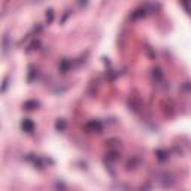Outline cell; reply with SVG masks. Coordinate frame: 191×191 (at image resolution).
<instances>
[{"instance_id": "6da1fadb", "label": "cell", "mask_w": 191, "mask_h": 191, "mask_svg": "<svg viewBox=\"0 0 191 191\" xmlns=\"http://www.w3.org/2000/svg\"><path fill=\"white\" fill-rule=\"evenodd\" d=\"M23 128H24V131H33V128H35V124L30 121V119H24L23 121Z\"/></svg>"}, {"instance_id": "7a4b0ae2", "label": "cell", "mask_w": 191, "mask_h": 191, "mask_svg": "<svg viewBox=\"0 0 191 191\" xmlns=\"http://www.w3.org/2000/svg\"><path fill=\"white\" fill-rule=\"evenodd\" d=\"M87 127H88V128H91V127H93V130H94V131H96V130H97V131H100V130H102V124H100L99 121H91V122H88V125H87Z\"/></svg>"}, {"instance_id": "3957f363", "label": "cell", "mask_w": 191, "mask_h": 191, "mask_svg": "<svg viewBox=\"0 0 191 191\" xmlns=\"http://www.w3.org/2000/svg\"><path fill=\"white\" fill-rule=\"evenodd\" d=\"M24 106H26V109H35V108L38 106V102H33V100H32V102H26Z\"/></svg>"}, {"instance_id": "277c9868", "label": "cell", "mask_w": 191, "mask_h": 191, "mask_svg": "<svg viewBox=\"0 0 191 191\" xmlns=\"http://www.w3.org/2000/svg\"><path fill=\"white\" fill-rule=\"evenodd\" d=\"M154 78H157V79H161V78H163L161 69H155V70H154Z\"/></svg>"}, {"instance_id": "5b68a950", "label": "cell", "mask_w": 191, "mask_h": 191, "mask_svg": "<svg viewBox=\"0 0 191 191\" xmlns=\"http://www.w3.org/2000/svg\"><path fill=\"white\" fill-rule=\"evenodd\" d=\"M64 125H66V122H64L63 119H60V121H57V124H55V127H57L58 130H63V128H64Z\"/></svg>"}, {"instance_id": "8992f818", "label": "cell", "mask_w": 191, "mask_h": 191, "mask_svg": "<svg viewBox=\"0 0 191 191\" xmlns=\"http://www.w3.org/2000/svg\"><path fill=\"white\" fill-rule=\"evenodd\" d=\"M69 66H70V63L64 60V61L61 63V66H60V67H61V70H67V69H69Z\"/></svg>"}, {"instance_id": "52a82bcc", "label": "cell", "mask_w": 191, "mask_h": 191, "mask_svg": "<svg viewBox=\"0 0 191 191\" xmlns=\"http://www.w3.org/2000/svg\"><path fill=\"white\" fill-rule=\"evenodd\" d=\"M49 14H46V18H49V21L52 20V11H48Z\"/></svg>"}]
</instances>
